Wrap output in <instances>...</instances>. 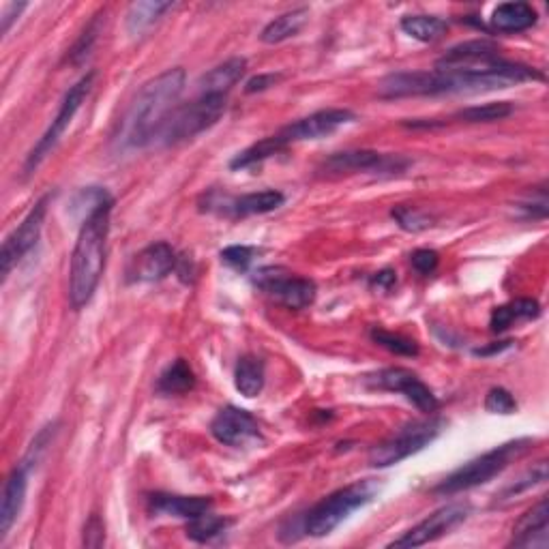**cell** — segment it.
Instances as JSON below:
<instances>
[{
  "instance_id": "obj_1",
  "label": "cell",
  "mask_w": 549,
  "mask_h": 549,
  "mask_svg": "<svg viewBox=\"0 0 549 549\" xmlns=\"http://www.w3.org/2000/svg\"><path fill=\"white\" fill-rule=\"evenodd\" d=\"M545 80L541 71L522 63L496 58L474 69H434V71H397L378 84L380 99L434 97L455 93H485L515 84Z\"/></svg>"
},
{
  "instance_id": "obj_2",
  "label": "cell",
  "mask_w": 549,
  "mask_h": 549,
  "mask_svg": "<svg viewBox=\"0 0 549 549\" xmlns=\"http://www.w3.org/2000/svg\"><path fill=\"white\" fill-rule=\"evenodd\" d=\"M185 69L174 67L148 80L131 101L121 125V144L125 148L155 146L159 129L176 108V101L185 91Z\"/></svg>"
},
{
  "instance_id": "obj_3",
  "label": "cell",
  "mask_w": 549,
  "mask_h": 549,
  "mask_svg": "<svg viewBox=\"0 0 549 549\" xmlns=\"http://www.w3.org/2000/svg\"><path fill=\"white\" fill-rule=\"evenodd\" d=\"M112 206L114 200L99 206L80 226L69 266V303L73 309H82L84 305L91 303L103 269H106V245L110 234Z\"/></svg>"
},
{
  "instance_id": "obj_4",
  "label": "cell",
  "mask_w": 549,
  "mask_h": 549,
  "mask_svg": "<svg viewBox=\"0 0 549 549\" xmlns=\"http://www.w3.org/2000/svg\"><path fill=\"white\" fill-rule=\"evenodd\" d=\"M380 489L382 483H378L376 479H363L354 481L346 487H339L337 492L320 500L314 509H309V513L303 519V530L309 537L316 539L329 537V534L344 524L354 511H359L367 507L369 502H374L380 494Z\"/></svg>"
},
{
  "instance_id": "obj_5",
  "label": "cell",
  "mask_w": 549,
  "mask_h": 549,
  "mask_svg": "<svg viewBox=\"0 0 549 549\" xmlns=\"http://www.w3.org/2000/svg\"><path fill=\"white\" fill-rule=\"evenodd\" d=\"M530 447H532L530 438L504 442V444H500V447L470 459V462L464 466H459L455 472L449 474L447 479L440 481L434 487V494L455 496V494L468 492V489H472V487L485 485L494 477H498L502 470H507L515 462V459L522 457Z\"/></svg>"
},
{
  "instance_id": "obj_6",
  "label": "cell",
  "mask_w": 549,
  "mask_h": 549,
  "mask_svg": "<svg viewBox=\"0 0 549 549\" xmlns=\"http://www.w3.org/2000/svg\"><path fill=\"white\" fill-rule=\"evenodd\" d=\"M226 106V95H198L194 101L185 103V106H176L159 129L155 146H176L194 140L224 116Z\"/></svg>"
},
{
  "instance_id": "obj_7",
  "label": "cell",
  "mask_w": 549,
  "mask_h": 549,
  "mask_svg": "<svg viewBox=\"0 0 549 549\" xmlns=\"http://www.w3.org/2000/svg\"><path fill=\"white\" fill-rule=\"evenodd\" d=\"M444 419L429 417L423 421H412L404 425L391 438L372 447L367 455V462L372 468H391L402 464L404 459L417 455L425 447H429L444 429Z\"/></svg>"
},
{
  "instance_id": "obj_8",
  "label": "cell",
  "mask_w": 549,
  "mask_h": 549,
  "mask_svg": "<svg viewBox=\"0 0 549 549\" xmlns=\"http://www.w3.org/2000/svg\"><path fill=\"white\" fill-rule=\"evenodd\" d=\"M93 80H95V73L91 71V73H86V76L80 82H76L69 88L65 99L61 101V108H58V112L54 116L52 125L46 129V133H43V136L39 138V142L33 146V151L28 153L26 163H24V174H33L41 166L43 159H46L54 151L56 144L61 142L67 127L73 121V116L78 114L86 95L91 93Z\"/></svg>"
},
{
  "instance_id": "obj_9",
  "label": "cell",
  "mask_w": 549,
  "mask_h": 549,
  "mask_svg": "<svg viewBox=\"0 0 549 549\" xmlns=\"http://www.w3.org/2000/svg\"><path fill=\"white\" fill-rule=\"evenodd\" d=\"M410 166V159L402 155H384L378 151H341L326 157L320 163V172L326 176H344V174H402Z\"/></svg>"
},
{
  "instance_id": "obj_10",
  "label": "cell",
  "mask_w": 549,
  "mask_h": 549,
  "mask_svg": "<svg viewBox=\"0 0 549 549\" xmlns=\"http://www.w3.org/2000/svg\"><path fill=\"white\" fill-rule=\"evenodd\" d=\"M254 284L273 301L288 309H305L316 301V284L305 277H294L277 266H266L254 273Z\"/></svg>"
},
{
  "instance_id": "obj_11",
  "label": "cell",
  "mask_w": 549,
  "mask_h": 549,
  "mask_svg": "<svg viewBox=\"0 0 549 549\" xmlns=\"http://www.w3.org/2000/svg\"><path fill=\"white\" fill-rule=\"evenodd\" d=\"M48 204H50V194L43 196L33 209L28 211L22 224L5 239L3 249H0V269H3V279H7L11 271L18 266V262L37 245L43 230V221H46V215H48Z\"/></svg>"
},
{
  "instance_id": "obj_12",
  "label": "cell",
  "mask_w": 549,
  "mask_h": 549,
  "mask_svg": "<svg viewBox=\"0 0 549 549\" xmlns=\"http://www.w3.org/2000/svg\"><path fill=\"white\" fill-rule=\"evenodd\" d=\"M367 384L374 389H380V391L404 395L414 408L425 412V414H432L440 408V402L434 395V391L429 389L417 374L410 372V369H406V367L382 369V372L369 376Z\"/></svg>"
},
{
  "instance_id": "obj_13",
  "label": "cell",
  "mask_w": 549,
  "mask_h": 549,
  "mask_svg": "<svg viewBox=\"0 0 549 549\" xmlns=\"http://www.w3.org/2000/svg\"><path fill=\"white\" fill-rule=\"evenodd\" d=\"M470 515V504L464 502H451L447 507H442L434 511L432 515H427L423 522H419L408 532H404L402 537L389 543V547H421L432 541H438L444 534H449L453 528L459 524H464Z\"/></svg>"
},
{
  "instance_id": "obj_14",
  "label": "cell",
  "mask_w": 549,
  "mask_h": 549,
  "mask_svg": "<svg viewBox=\"0 0 549 549\" xmlns=\"http://www.w3.org/2000/svg\"><path fill=\"white\" fill-rule=\"evenodd\" d=\"M356 121V114L344 108H329V110H320L309 114L301 121H296L281 131H277L275 136L279 142L286 148L296 142H309V140H322L326 136H333V133L341 127H346Z\"/></svg>"
},
{
  "instance_id": "obj_15",
  "label": "cell",
  "mask_w": 549,
  "mask_h": 549,
  "mask_svg": "<svg viewBox=\"0 0 549 549\" xmlns=\"http://www.w3.org/2000/svg\"><path fill=\"white\" fill-rule=\"evenodd\" d=\"M211 434L226 447L241 449L260 440V425L247 410L228 406L215 414L211 421Z\"/></svg>"
},
{
  "instance_id": "obj_16",
  "label": "cell",
  "mask_w": 549,
  "mask_h": 549,
  "mask_svg": "<svg viewBox=\"0 0 549 549\" xmlns=\"http://www.w3.org/2000/svg\"><path fill=\"white\" fill-rule=\"evenodd\" d=\"M176 264L178 258L172 245H168L166 241H159L144 247L140 254L133 258L129 275L133 281H146V284H151V281H161L163 277H168L172 271H176Z\"/></svg>"
},
{
  "instance_id": "obj_17",
  "label": "cell",
  "mask_w": 549,
  "mask_h": 549,
  "mask_svg": "<svg viewBox=\"0 0 549 549\" xmlns=\"http://www.w3.org/2000/svg\"><path fill=\"white\" fill-rule=\"evenodd\" d=\"M549 504L547 498H541L532 509H528L513 526L511 547H532L547 549L549 547Z\"/></svg>"
},
{
  "instance_id": "obj_18",
  "label": "cell",
  "mask_w": 549,
  "mask_h": 549,
  "mask_svg": "<svg viewBox=\"0 0 549 549\" xmlns=\"http://www.w3.org/2000/svg\"><path fill=\"white\" fill-rule=\"evenodd\" d=\"M286 202V196L277 189L254 191V194H245L239 198H224L217 204H209V211L217 209L221 215L230 217H251V215H266L281 209Z\"/></svg>"
},
{
  "instance_id": "obj_19",
  "label": "cell",
  "mask_w": 549,
  "mask_h": 549,
  "mask_svg": "<svg viewBox=\"0 0 549 549\" xmlns=\"http://www.w3.org/2000/svg\"><path fill=\"white\" fill-rule=\"evenodd\" d=\"M28 470L26 466H16L5 481L3 487V500H0V539H7L13 524L18 522V517L24 509L26 502V489H28Z\"/></svg>"
},
{
  "instance_id": "obj_20",
  "label": "cell",
  "mask_w": 549,
  "mask_h": 549,
  "mask_svg": "<svg viewBox=\"0 0 549 549\" xmlns=\"http://www.w3.org/2000/svg\"><path fill=\"white\" fill-rule=\"evenodd\" d=\"M496 58H500L496 43L487 39H474L459 43V46L444 52V56L436 61V69H472L492 63Z\"/></svg>"
},
{
  "instance_id": "obj_21",
  "label": "cell",
  "mask_w": 549,
  "mask_h": 549,
  "mask_svg": "<svg viewBox=\"0 0 549 549\" xmlns=\"http://www.w3.org/2000/svg\"><path fill=\"white\" fill-rule=\"evenodd\" d=\"M148 509L159 515H170L178 519H194L213 509V500L206 496H178V494H151Z\"/></svg>"
},
{
  "instance_id": "obj_22",
  "label": "cell",
  "mask_w": 549,
  "mask_h": 549,
  "mask_svg": "<svg viewBox=\"0 0 549 549\" xmlns=\"http://www.w3.org/2000/svg\"><path fill=\"white\" fill-rule=\"evenodd\" d=\"M539 16L537 9L528 3H502L492 11V18H489V28L494 33H504V35H513V33H524L528 28L537 24Z\"/></svg>"
},
{
  "instance_id": "obj_23",
  "label": "cell",
  "mask_w": 549,
  "mask_h": 549,
  "mask_svg": "<svg viewBox=\"0 0 549 549\" xmlns=\"http://www.w3.org/2000/svg\"><path fill=\"white\" fill-rule=\"evenodd\" d=\"M247 71V61L241 56L228 58L226 63L213 67L209 73H204L198 82V95H226L241 82Z\"/></svg>"
},
{
  "instance_id": "obj_24",
  "label": "cell",
  "mask_w": 549,
  "mask_h": 549,
  "mask_svg": "<svg viewBox=\"0 0 549 549\" xmlns=\"http://www.w3.org/2000/svg\"><path fill=\"white\" fill-rule=\"evenodd\" d=\"M264 361L256 354H245L234 367V387L243 397H258L264 389Z\"/></svg>"
},
{
  "instance_id": "obj_25",
  "label": "cell",
  "mask_w": 549,
  "mask_h": 549,
  "mask_svg": "<svg viewBox=\"0 0 549 549\" xmlns=\"http://www.w3.org/2000/svg\"><path fill=\"white\" fill-rule=\"evenodd\" d=\"M307 20H309V9H305V7L281 13L279 18H275L273 22L264 26V31L260 33V39L264 43H269V46H275V43H281V41H288L303 31Z\"/></svg>"
},
{
  "instance_id": "obj_26",
  "label": "cell",
  "mask_w": 549,
  "mask_h": 549,
  "mask_svg": "<svg viewBox=\"0 0 549 549\" xmlns=\"http://www.w3.org/2000/svg\"><path fill=\"white\" fill-rule=\"evenodd\" d=\"M539 314H541L539 301L517 299L507 305H500L492 311V318H489V329H492V333H504L513 322L539 318Z\"/></svg>"
},
{
  "instance_id": "obj_27",
  "label": "cell",
  "mask_w": 549,
  "mask_h": 549,
  "mask_svg": "<svg viewBox=\"0 0 549 549\" xmlns=\"http://www.w3.org/2000/svg\"><path fill=\"white\" fill-rule=\"evenodd\" d=\"M196 387L194 369L189 367L185 359H176L172 365L163 369V374L157 380V391L161 395H185Z\"/></svg>"
},
{
  "instance_id": "obj_28",
  "label": "cell",
  "mask_w": 549,
  "mask_h": 549,
  "mask_svg": "<svg viewBox=\"0 0 549 549\" xmlns=\"http://www.w3.org/2000/svg\"><path fill=\"white\" fill-rule=\"evenodd\" d=\"M172 7H174L172 3H161V0H144V3H133L127 11L129 35H142L163 16V13Z\"/></svg>"
},
{
  "instance_id": "obj_29",
  "label": "cell",
  "mask_w": 549,
  "mask_h": 549,
  "mask_svg": "<svg viewBox=\"0 0 549 549\" xmlns=\"http://www.w3.org/2000/svg\"><path fill=\"white\" fill-rule=\"evenodd\" d=\"M402 31L421 43H434L447 35L449 24L438 16H406L402 20Z\"/></svg>"
},
{
  "instance_id": "obj_30",
  "label": "cell",
  "mask_w": 549,
  "mask_h": 549,
  "mask_svg": "<svg viewBox=\"0 0 549 549\" xmlns=\"http://www.w3.org/2000/svg\"><path fill=\"white\" fill-rule=\"evenodd\" d=\"M281 151H286V146L279 142L277 136H269V138H264L256 144H251L249 148H245V151H241L239 155H236L230 161V168L232 170H245V168L256 166V163L271 159L273 155H277Z\"/></svg>"
},
{
  "instance_id": "obj_31",
  "label": "cell",
  "mask_w": 549,
  "mask_h": 549,
  "mask_svg": "<svg viewBox=\"0 0 549 549\" xmlns=\"http://www.w3.org/2000/svg\"><path fill=\"white\" fill-rule=\"evenodd\" d=\"M230 519L213 515L211 511L200 517L189 519L187 524V537L196 543H211L219 534H224L230 528Z\"/></svg>"
},
{
  "instance_id": "obj_32",
  "label": "cell",
  "mask_w": 549,
  "mask_h": 549,
  "mask_svg": "<svg viewBox=\"0 0 549 549\" xmlns=\"http://www.w3.org/2000/svg\"><path fill=\"white\" fill-rule=\"evenodd\" d=\"M513 114V106L509 101H494V103H483V106H470L459 110L455 114L457 121L464 123H494L502 121Z\"/></svg>"
},
{
  "instance_id": "obj_33",
  "label": "cell",
  "mask_w": 549,
  "mask_h": 549,
  "mask_svg": "<svg viewBox=\"0 0 549 549\" xmlns=\"http://www.w3.org/2000/svg\"><path fill=\"white\" fill-rule=\"evenodd\" d=\"M545 481H547V462H537L532 468H528L515 483H511L509 487L502 489L500 496H498V502L513 500L517 496H522L524 492H530L532 487H537Z\"/></svg>"
},
{
  "instance_id": "obj_34",
  "label": "cell",
  "mask_w": 549,
  "mask_h": 549,
  "mask_svg": "<svg viewBox=\"0 0 549 549\" xmlns=\"http://www.w3.org/2000/svg\"><path fill=\"white\" fill-rule=\"evenodd\" d=\"M103 20H106V9H99V11L95 13V16H93V20L86 24V28L82 31L80 39L76 41V46L71 48V52H69L71 63H76V65H78V63L84 61V58H86L88 54H91V50L95 48V43H97V39H99Z\"/></svg>"
},
{
  "instance_id": "obj_35",
  "label": "cell",
  "mask_w": 549,
  "mask_h": 549,
  "mask_svg": "<svg viewBox=\"0 0 549 549\" xmlns=\"http://www.w3.org/2000/svg\"><path fill=\"white\" fill-rule=\"evenodd\" d=\"M369 337H372L374 344H378L380 348L389 350L391 354H397V356H419V344L417 341H412L404 335L399 333H391L387 329H372V333H369Z\"/></svg>"
},
{
  "instance_id": "obj_36",
  "label": "cell",
  "mask_w": 549,
  "mask_h": 549,
  "mask_svg": "<svg viewBox=\"0 0 549 549\" xmlns=\"http://www.w3.org/2000/svg\"><path fill=\"white\" fill-rule=\"evenodd\" d=\"M391 217L397 221V226L406 232H423L434 226V219L427 213L414 209V206H395L391 211Z\"/></svg>"
},
{
  "instance_id": "obj_37",
  "label": "cell",
  "mask_w": 549,
  "mask_h": 549,
  "mask_svg": "<svg viewBox=\"0 0 549 549\" xmlns=\"http://www.w3.org/2000/svg\"><path fill=\"white\" fill-rule=\"evenodd\" d=\"M54 432H56V425H46V427H43L41 432L35 436V440H33L31 447H28V451H26V455H24V459H22L20 464L26 466L28 470H33V468L41 462L43 453L48 451L50 442H52V438H54Z\"/></svg>"
},
{
  "instance_id": "obj_38",
  "label": "cell",
  "mask_w": 549,
  "mask_h": 549,
  "mask_svg": "<svg viewBox=\"0 0 549 549\" xmlns=\"http://www.w3.org/2000/svg\"><path fill=\"white\" fill-rule=\"evenodd\" d=\"M219 256H221V262H226L230 269L245 273V271H249L251 262H254V258H256V249L247 247V245H230L221 251Z\"/></svg>"
},
{
  "instance_id": "obj_39",
  "label": "cell",
  "mask_w": 549,
  "mask_h": 549,
  "mask_svg": "<svg viewBox=\"0 0 549 549\" xmlns=\"http://www.w3.org/2000/svg\"><path fill=\"white\" fill-rule=\"evenodd\" d=\"M485 410L492 414H513L517 410V402L511 395V391H507L504 387H494L489 389L485 397Z\"/></svg>"
},
{
  "instance_id": "obj_40",
  "label": "cell",
  "mask_w": 549,
  "mask_h": 549,
  "mask_svg": "<svg viewBox=\"0 0 549 549\" xmlns=\"http://www.w3.org/2000/svg\"><path fill=\"white\" fill-rule=\"evenodd\" d=\"M410 264L419 275H432L438 269L440 256L434 249H417L410 254Z\"/></svg>"
},
{
  "instance_id": "obj_41",
  "label": "cell",
  "mask_w": 549,
  "mask_h": 549,
  "mask_svg": "<svg viewBox=\"0 0 549 549\" xmlns=\"http://www.w3.org/2000/svg\"><path fill=\"white\" fill-rule=\"evenodd\" d=\"M106 543V526H103L99 515H91L84 526V545L86 547H101Z\"/></svg>"
},
{
  "instance_id": "obj_42",
  "label": "cell",
  "mask_w": 549,
  "mask_h": 549,
  "mask_svg": "<svg viewBox=\"0 0 549 549\" xmlns=\"http://www.w3.org/2000/svg\"><path fill=\"white\" fill-rule=\"evenodd\" d=\"M279 80H281V76H277V73H260V76L247 80V84H245V93H249V95L262 93V91H266V88L275 86Z\"/></svg>"
},
{
  "instance_id": "obj_43",
  "label": "cell",
  "mask_w": 549,
  "mask_h": 549,
  "mask_svg": "<svg viewBox=\"0 0 549 549\" xmlns=\"http://www.w3.org/2000/svg\"><path fill=\"white\" fill-rule=\"evenodd\" d=\"M26 7H28L26 3H9V5H5V9H3V18H0V22H3V33H5V35L9 33L11 24L20 18V13H22Z\"/></svg>"
},
{
  "instance_id": "obj_44",
  "label": "cell",
  "mask_w": 549,
  "mask_h": 549,
  "mask_svg": "<svg viewBox=\"0 0 549 549\" xmlns=\"http://www.w3.org/2000/svg\"><path fill=\"white\" fill-rule=\"evenodd\" d=\"M397 284V275L391 269H384L372 277V288L378 290H391Z\"/></svg>"
},
{
  "instance_id": "obj_45",
  "label": "cell",
  "mask_w": 549,
  "mask_h": 549,
  "mask_svg": "<svg viewBox=\"0 0 549 549\" xmlns=\"http://www.w3.org/2000/svg\"><path fill=\"white\" fill-rule=\"evenodd\" d=\"M509 344H511V341H498V344L489 346V348H477V350H474V354H477V356H489V354H496V352H502L504 348H509Z\"/></svg>"
}]
</instances>
